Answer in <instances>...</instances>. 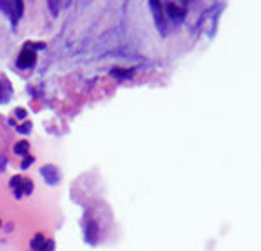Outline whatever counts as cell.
Listing matches in <instances>:
<instances>
[{
	"label": "cell",
	"instance_id": "1",
	"mask_svg": "<svg viewBox=\"0 0 261 251\" xmlns=\"http://www.w3.org/2000/svg\"><path fill=\"white\" fill-rule=\"evenodd\" d=\"M35 61H37L35 47L27 45V47L21 51L19 58H18V66H19V68H30V66L35 65Z\"/></svg>",
	"mask_w": 261,
	"mask_h": 251
},
{
	"label": "cell",
	"instance_id": "2",
	"mask_svg": "<svg viewBox=\"0 0 261 251\" xmlns=\"http://www.w3.org/2000/svg\"><path fill=\"white\" fill-rule=\"evenodd\" d=\"M164 9L167 12V18H171L172 21H176V23H179V21L185 19V14H187V11H185L183 6H179V4L176 2H169L164 6Z\"/></svg>",
	"mask_w": 261,
	"mask_h": 251
},
{
	"label": "cell",
	"instance_id": "3",
	"mask_svg": "<svg viewBox=\"0 0 261 251\" xmlns=\"http://www.w3.org/2000/svg\"><path fill=\"white\" fill-rule=\"evenodd\" d=\"M0 7L11 16L12 23H16L23 12V2H0Z\"/></svg>",
	"mask_w": 261,
	"mask_h": 251
},
{
	"label": "cell",
	"instance_id": "4",
	"mask_svg": "<svg viewBox=\"0 0 261 251\" xmlns=\"http://www.w3.org/2000/svg\"><path fill=\"white\" fill-rule=\"evenodd\" d=\"M11 187L16 188V195H23V194H30L33 190V183L27 178H12L11 180Z\"/></svg>",
	"mask_w": 261,
	"mask_h": 251
},
{
	"label": "cell",
	"instance_id": "5",
	"mask_svg": "<svg viewBox=\"0 0 261 251\" xmlns=\"http://www.w3.org/2000/svg\"><path fill=\"white\" fill-rule=\"evenodd\" d=\"M150 9L153 12V18L157 27L161 28L162 33H166V18H164V12H162V6L159 2H150Z\"/></svg>",
	"mask_w": 261,
	"mask_h": 251
},
{
	"label": "cell",
	"instance_id": "6",
	"mask_svg": "<svg viewBox=\"0 0 261 251\" xmlns=\"http://www.w3.org/2000/svg\"><path fill=\"white\" fill-rule=\"evenodd\" d=\"M42 174L45 177L49 183H58V180H60V173H58V169L54 166H44L42 167Z\"/></svg>",
	"mask_w": 261,
	"mask_h": 251
},
{
	"label": "cell",
	"instance_id": "7",
	"mask_svg": "<svg viewBox=\"0 0 261 251\" xmlns=\"http://www.w3.org/2000/svg\"><path fill=\"white\" fill-rule=\"evenodd\" d=\"M96 237H98V225L94 221H89L86 227V239L89 242H94Z\"/></svg>",
	"mask_w": 261,
	"mask_h": 251
},
{
	"label": "cell",
	"instance_id": "8",
	"mask_svg": "<svg viewBox=\"0 0 261 251\" xmlns=\"http://www.w3.org/2000/svg\"><path fill=\"white\" fill-rule=\"evenodd\" d=\"M45 246H47V241H45V237L44 236H35L33 237V241H32V248L33 251H45Z\"/></svg>",
	"mask_w": 261,
	"mask_h": 251
},
{
	"label": "cell",
	"instance_id": "9",
	"mask_svg": "<svg viewBox=\"0 0 261 251\" xmlns=\"http://www.w3.org/2000/svg\"><path fill=\"white\" fill-rule=\"evenodd\" d=\"M14 152L18 154V156H28V141H19L18 145L14 146Z\"/></svg>",
	"mask_w": 261,
	"mask_h": 251
},
{
	"label": "cell",
	"instance_id": "10",
	"mask_svg": "<svg viewBox=\"0 0 261 251\" xmlns=\"http://www.w3.org/2000/svg\"><path fill=\"white\" fill-rule=\"evenodd\" d=\"M112 73H113V75H117V77H129V75L133 73V72H130V70L127 72V70H122V68H113V72H112Z\"/></svg>",
	"mask_w": 261,
	"mask_h": 251
},
{
	"label": "cell",
	"instance_id": "11",
	"mask_svg": "<svg viewBox=\"0 0 261 251\" xmlns=\"http://www.w3.org/2000/svg\"><path fill=\"white\" fill-rule=\"evenodd\" d=\"M30 129H32V124H30V122H24L23 126H19L18 131H19V133H28Z\"/></svg>",
	"mask_w": 261,
	"mask_h": 251
},
{
	"label": "cell",
	"instance_id": "12",
	"mask_svg": "<svg viewBox=\"0 0 261 251\" xmlns=\"http://www.w3.org/2000/svg\"><path fill=\"white\" fill-rule=\"evenodd\" d=\"M32 162H33V157H32V156H27V159L23 161V164H21V167H23V169H27V167L30 166Z\"/></svg>",
	"mask_w": 261,
	"mask_h": 251
},
{
	"label": "cell",
	"instance_id": "13",
	"mask_svg": "<svg viewBox=\"0 0 261 251\" xmlns=\"http://www.w3.org/2000/svg\"><path fill=\"white\" fill-rule=\"evenodd\" d=\"M16 115H18V117H24V115H27V112H24L23 108H18V110H16Z\"/></svg>",
	"mask_w": 261,
	"mask_h": 251
},
{
	"label": "cell",
	"instance_id": "14",
	"mask_svg": "<svg viewBox=\"0 0 261 251\" xmlns=\"http://www.w3.org/2000/svg\"><path fill=\"white\" fill-rule=\"evenodd\" d=\"M0 87H2V86H0ZM0 102H2V93H0Z\"/></svg>",
	"mask_w": 261,
	"mask_h": 251
}]
</instances>
